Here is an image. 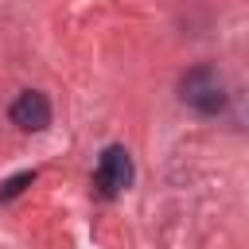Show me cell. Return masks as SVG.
Returning <instances> with one entry per match:
<instances>
[{
	"mask_svg": "<svg viewBox=\"0 0 249 249\" xmlns=\"http://www.w3.org/2000/svg\"><path fill=\"white\" fill-rule=\"evenodd\" d=\"M179 101L191 105L198 117H218L226 109V86H222V74L214 66H191L183 78H179Z\"/></svg>",
	"mask_w": 249,
	"mask_h": 249,
	"instance_id": "1",
	"label": "cell"
},
{
	"mask_svg": "<svg viewBox=\"0 0 249 249\" xmlns=\"http://www.w3.org/2000/svg\"><path fill=\"white\" fill-rule=\"evenodd\" d=\"M132 183V156L121 148V144H109L97 160V171H93V187L101 198H117L124 187Z\"/></svg>",
	"mask_w": 249,
	"mask_h": 249,
	"instance_id": "2",
	"label": "cell"
},
{
	"mask_svg": "<svg viewBox=\"0 0 249 249\" xmlns=\"http://www.w3.org/2000/svg\"><path fill=\"white\" fill-rule=\"evenodd\" d=\"M8 117H12V124L23 128V132H43V128L51 124V101H47V93H39V89H23V93L12 101Z\"/></svg>",
	"mask_w": 249,
	"mask_h": 249,
	"instance_id": "3",
	"label": "cell"
},
{
	"mask_svg": "<svg viewBox=\"0 0 249 249\" xmlns=\"http://www.w3.org/2000/svg\"><path fill=\"white\" fill-rule=\"evenodd\" d=\"M31 179H35V171H19V175L4 179V183H0V198H16V195H19V191H23Z\"/></svg>",
	"mask_w": 249,
	"mask_h": 249,
	"instance_id": "4",
	"label": "cell"
},
{
	"mask_svg": "<svg viewBox=\"0 0 249 249\" xmlns=\"http://www.w3.org/2000/svg\"><path fill=\"white\" fill-rule=\"evenodd\" d=\"M230 117L237 128H249V93H237V101L230 105Z\"/></svg>",
	"mask_w": 249,
	"mask_h": 249,
	"instance_id": "5",
	"label": "cell"
}]
</instances>
